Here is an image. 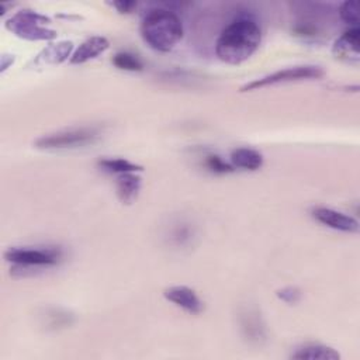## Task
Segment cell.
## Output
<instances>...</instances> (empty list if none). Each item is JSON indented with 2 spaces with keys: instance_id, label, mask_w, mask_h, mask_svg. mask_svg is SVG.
<instances>
[{
  "instance_id": "30bf717a",
  "label": "cell",
  "mask_w": 360,
  "mask_h": 360,
  "mask_svg": "<svg viewBox=\"0 0 360 360\" xmlns=\"http://www.w3.org/2000/svg\"><path fill=\"white\" fill-rule=\"evenodd\" d=\"M108 46H110V42L105 37H100V35L90 37L73 51L69 62L73 65H82L105 52Z\"/></svg>"
},
{
  "instance_id": "7c38bea8",
  "label": "cell",
  "mask_w": 360,
  "mask_h": 360,
  "mask_svg": "<svg viewBox=\"0 0 360 360\" xmlns=\"http://www.w3.org/2000/svg\"><path fill=\"white\" fill-rule=\"evenodd\" d=\"M117 195L122 204H131L136 200L141 190V177L136 173H121L115 177Z\"/></svg>"
},
{
  "instance_id": "277c9868",
  "label": "cell",
  "mask_w": 360,
  "mask_h": 360,
  "mask_svg": "<svg viewBox=\"0 0 360 360\" xmlns=\"http://www.w3.org/2000/svg\"><path fill=\"white\" fill-rule=\"evenodd\" d=\"M101 136L98 127H80L44 135L35 141V146L48 150L76 149L94 143Z\"/></svg>"
},
{
  "instance_id": "52a82bcc",
  "label": "cell",
  "mask_w": 360,
  "mask_h": 360,
  "mask_svg": "<svg viewBox=\"0 0 360 360\" xmlns=\"http://www.w3.org/2000/svg\"><path fill=\"white\" fill-rule=\"evenodd\" d=\"M312 217L322 225L335 229V231H340V232H357L359 231V222L357 219H354L353 217L336 211L333 208H328V207H315L311 211Z\"/></svg>"
},
{
  "instance_id": "ac0fdd59",
  "label": "cell",
  "mask_w": 360,
  "mask_h": 360,
  "mask_svg": "<svg viewBox=\"0 0 360 360\" xmlns=\"http://www.w3.org/2000/svg\"><path fill=\"white\" fill-rule=\"evenodd\" d=\"M205 166L215 173H229L233 170V166L231 163L224 162L219 156L217 155H210L205 159Z\"/></svg>"
},
{
  "instance_id": "8fae6325",
  "label": "cell",
  "mask_w": 360,
  "mask_h": 360,
  "mask_svg": "<svg viewBox=\"0 0 360 360\" xmlns=\"http://www.w3.org/2000/svg\"><path fill=\"white\" fill-rule=\"evenodd\" d=\"M290 357L295 360H339L340 354L326 345L305 343L297 347Z\"/></svg>"
},
{
  "instance_id": "2e32d148",
  "label": "cell",
  "mask_w": 360,
  "mask_h": 360,
  "mask_svg": "<svg viewBox=\"0 0 360 360\" xmlns=\"http://www.w3.org/2000/svg\"><path fill=\"white\" fill-rule=\"evenodd\" d=\"M112 63L115 68L121 70H129V72H139L143 69L142 60L131 52H117L112 56Z\"/></svg>"
},
{
  "instance_id": "5bb4252c",
  "label": "cell",
  "mask_w": 360,
  "mask_h": 360,
  "mask_svg": "<svg viewBox=\"0 0 360 360\" xmlns=\"http://www.w3.org/2000/svg\"><path fill=\"white\" fill-rule=\"evenodd\" d=\"M73 51V44L70 41H59L56 44H49L42 49L38 55V59L49 63V65H59L65 62L68 58L70 59Z\"/></svg>"
},
{
  "instance_id": "5b68a950",
  "label": "cell",
  "mask_w": 360,
  "mask_h": 360,
  "mask_svg": "<svg viewBox=\"0 0 360 360\" xmlns=\"http://www.w3.org/2000/svg\"><path fill=\"white\" fill-rule=\"evenodd\" d=\"M4 257L7 262L14 264V267H44L56 264L62 253L59 249L55 248H10Z\"/></svg>"
},
{
  "instance_id": "9c48e42d",
  "label": "cell",
  "mask_w": 360,
  "mask_h": 360,
  "mask_svg": "<svg viewBox=\"0 0 360 360\" xmlns=\"http://www.w3.org/2000/svg\"><path fill=\"white\" fill-rule=\"evenodd\" d=\"M360 30L357 27L345 31L333 44V53L347 62H359Z\"/></svg>"
},
{
  "instance_id": "ba28073f",
  "label": "cell",
  "mask_w": 360,
  "mask_h": 360,
  "mask_svg": "<svg viewBox=\"0 0 360 360\" xmlns=\"http://www.w3.org/2000/svg\"><path fill=\"white\" fill-rule=\"evenodd\" d=\"M167 301L173 302L176 307L184 309L188 314H200L204 309V304L194 290L186 285H173L163 291Z\"/></svg>"
},
{
  "instance_id": "9a60e30c",
  "label": "cell",
  "mask_w": 360,
  "mask_h": 360,
  "mask_svg": "<svg viewBox=\"0 0 360 360\" xmlns=\"http://www.w3.org/2000/svg\"><path fill=\"white\" fill-rule=\"evenodd\" d=\"M98 166L110 173L121 174V173H136L141 172L142 167L139 165H135L124 158H104L98 160Z\"/></svg>"
},
{
  "instance_id": "3957f363",
  "label": "cell",
  "mask_w": 360,
  "mask_h": 360,
  "mask_svg": "<svg viewBox=\"0 0 360 360\" xmlns=\"http://www.w3.org/2000/svg\"><path fill=\"white\" fill-rule=\"evenodd\" d=\"M51 20L32 10H20L6 21V28L27 41H51L56 31L49 27Z\"/></svg>"
},
{
  "instance_id": "e0dca14e",
  "label": "cell",
  "mask_w": 360,
  "mask_h": 360,
  "mask_svg": "<svg viewBox=\"0 0 360 360\" xmlns=\"http://www.w3.org/2000/svg\"><path fill=\"white\" fill-rule=\"evenodd\" d=\"M339 15L345 22L352 24L353 27H357V22H359V3L356 0H347V1L342 3V6L339 7Z\"/></svg>"
},
{
  "instance_id": "7a4b0ae2",
  "label": "cell",
  "mask_w": 360,
  "mask_h": 360,
  "mask_svg": "<svg viewBox=\"0 0 360 360\" xmlns=\"http://www.w3.org/2000/svg\"><path fill=\"white\" fill-rule=\"evenodd\" d=\"M141 37L149 48L169 52L183 37L181 20L166 8L150 10L141 22Z\"/></svg>"
},
{
  "instance_id": "ffe728a7",
  "label": "cell",
  "mask_w": 360,
  "mask_h": 360,
  "mask_svg": "<svg viewBox=\"0 0 360 360\" xmlns=\"http://www.w3.org/2000/svg\"><path fill=\"white\" fill-rule=\"evenodd\" d=\"M120 13H131L134 7H136L135 1H114L111 3Z\"/></svg>"
},
{
  "instance_id": "8992f818",
  "label": "cell",
  "mask_w": 360,
  "mask_h": 360,
  "mask_svg": "<svg viewBox=\"0 0 360 360\" xmlns=\"http://www.w3.org/2000/svg\"><path fill=\"white\" fill-rule=\"evenodd\" d=\"M323 76V70L319 66L314 65H301V66H292L283 70L273 72L270 75H266L260 79H256L248 84H245L240 91H252L257 89H263L266 86H273L278 83H287V82H295V80H307V79H319Z\"/></svg>"
},
{
  "instance_id": "4fadbf2b",
  "label": "cell",
  "mask_w": 360,
  "mask_h": 360,
  "mask_svg": "<svg viewBox=\"0 0 360 360\" xmlns=\"http://www.w3.org/2000/svg\"><path fill=\"white\" fill-rule=\"evenodd\" d=\"M231 165L243 170H257L263 165V156L252 148H236L231 153Z\"/></svg>"
},
{
  "instance_id": "d6986e66",
  "label": "cell",
  "mask_w": 360,
  "mask_h": 360,
  "mask_svg": "<svg viewBox=\"0 0 360 360\" xmlns=\"http://www.w3.org/2000/svg\"><path fill=\"white\" fill-rule=\"evenodd\" d=\"M277 297L287 304H295L301 298V291L295 287H285L277 292Z\"/></svg>"
},
{
  "instance_id": "6da1fadb",
  "label": "cell",
  "mask_w": 360,
  "mask_h": 360,
  "mask_svg": "<svg viewBox=\"0 0 360 360\" xmlns=\"http://www.w3.org/2000/svg\"><path fill=\"white\" fill-rule=\"evenodd\" d=\"M260 41L259 24L253 18L239 17L221 31L215 44V53L225 63L239 65L257 51Z\"/></svg>"
}]
</instances>
